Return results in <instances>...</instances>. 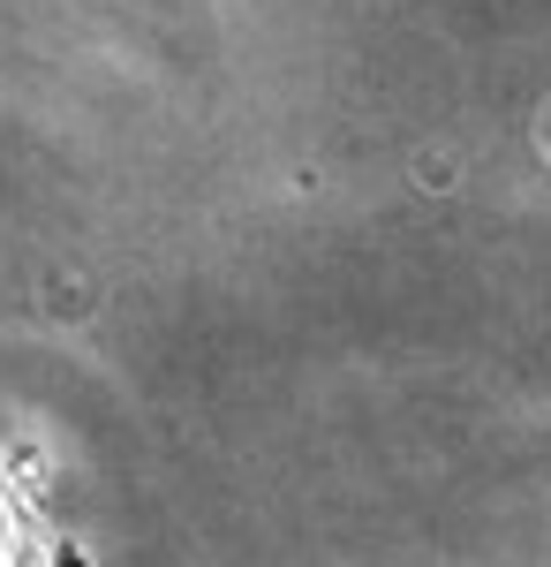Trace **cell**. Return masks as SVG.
<instances>
[{"mask_svg": "<svg viewBox=\"0 0 551 567\" xmlns=\"http://www.w3.org/2000/svg\"><path fill=\"white\" fill-rule=\"evenodd\" d=\"M0 567H53L45 560V545H39V529L23 523V507L0 492Z\"/></svg>", "mask_w": 551, "mask_h": 567, "instance_id": "cell-1", "label": "cell"}]
</instances>
